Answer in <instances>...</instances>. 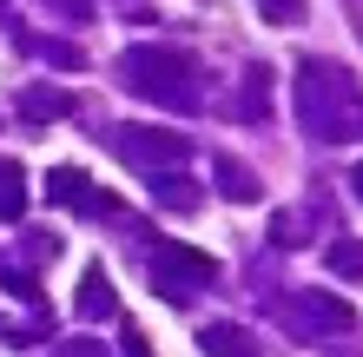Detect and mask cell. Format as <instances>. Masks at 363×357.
Segmentation results:
<instances>
[{
	"mask_svg": "<svg viewBox=\"0 0 363 357\" xmlns=\"http://www.w3.org/2000/svg\"><path fill=\"white\" fill-rule=\"evenodd\" d=\"M205 351L211 357H245V344H238V331H231V324H211L205 331Z\"/></svg>",
	"mask_w": 363,
	"mask_h": 357,
	"instance_id": "obj_1",
	"label": "cell"
},
{
	"mask_svg": "<svg viewBox=\"0 0 363 357\" xmlns=\"http://www.w3.org/2000/svg\"><path fill=\"white\" fill-rule=\"evenodd\" d=\"M225 192H231V199H258L264 185L251 179V172H238V165H225Z\"/></svg>",
	"mask_w": 363,
	"mask_h": 357,
	"instance_id": "obj_3",
	"label": "cell"
},
{
	"mask_svg": "<svg viewBox=\"0 0 363 357\" xmlns=\"http://www.w3.org/2000/svg\"><path fill=\"white\" fill-rule=\"evenodd\" d=\"M13 179H20V165H0V212H7V219L20 212V185Z\"/></svg>",
	"mask_w": 363,
	"mask_h": 357,
	"instance_id": "obj_4",
	"label": "cell"
},
{
	"mask_svg": "<svg viewBox=\"0 0 363 357\" xmlns=\"http://www.w3.org/2000/svg\"><path fill=\"white\" fill-rule=\"evenodd\" d=\"M79 311H113V291H106V278H99V271L86 278V291H79Z\"/></svg>",
	"mask_w": 363,
	"mask_h": 357,
	"instance_id": "obj_2",
	"label": "cell"
},
{
	"mask_svg": "<svg viewBox=\"0 0 363 357\" xmlns=\"http://www.w3.org/2000/svg\"><path fill=\"white\" fill-rule=\"evenodd\" d=\"M357 199H363V165H357Z\"/></svg>",
	"mask_w": 363,
	"mask_h": 357,
	"instance_id": "obj_6",
	"label": "cell"
},
{
	"mask_svg": "<svg viewBox=\"0 0 363 357\" xmlns=\"http://www.w3.org/2000/svg\"><path fill=\"white\" fill-rule=\"evenodd\" d=\"M330 265H337V271H363V251H350V245H337V251H330Z\"/></svg>",
	"mask_w": 363,
	"mask_h": 357,
	"instance_id": "obj_5",
	"label": "cell"
}]
</instances>
